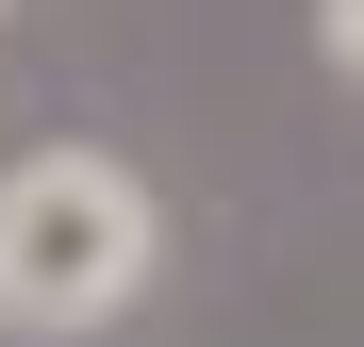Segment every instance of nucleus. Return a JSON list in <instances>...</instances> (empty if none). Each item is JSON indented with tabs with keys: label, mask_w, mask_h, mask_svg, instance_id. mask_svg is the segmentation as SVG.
<instances>
[{
	"label": "nucleus",
	"mask_w": 364,
	"mask_h": 347,
	"mask_svg": "<svg viewBox=\"0 0 364 347\" xmlns=\"http://www.w3.org/2000/svg\"><path fill=\"white\" fill-rule=\"evenodd\" d=\"M315 50H331V67L364 83V0H315Z\"/></svg>",
	"instance_id": "f03ea898"
},
{
	"label": "nucleus",
	"mask_w": 364,
	"mask_h": 347,
	"mask_svg": "<svg viewBox=\"0 0 364 347\" xmlns=\"http://www.w3.org/2000/svg\"><path fill=\"white\" fill-rule=\"evenodd\" d=\"M149 265H166V199L116 149H17L0 165V331L83 347L149 298Z\"/></svg>",
	"instance_id": "f257e3e1"
}]
</instances>
